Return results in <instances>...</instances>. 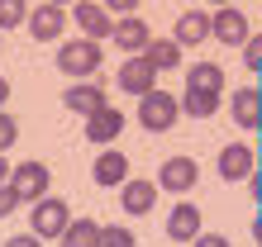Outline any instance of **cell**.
Masks as SVG:
<instances>
[{"instance_id": "obj_1", "label": "cell", "mask_w": 262, "mask_h": 247, "mask_svg": "<svg viewBox=\"0 0 262 247\" xmlns=\"http://www.w3.org/2000/svg\"><path fill=\"white\" fill-rule=\"evenodd\" d=\"M181 114V100L177 95H167V90L152 86L148 95H138V124H143L148 133H162V129H172Z\"/></svg>"}, {"instance_id": "obj_2", "label": "cell", "mask_w": 262, "mask_h": 247, "mask_svg": "<svg viewBox=\"0 0 262 247\" xmlns=\"http://www.w3.org/2000/svg\"><path fill=\"white\" fill-rule=\"evenodd\" d=\"M100 67V38H76L57 48V71L62 76H91Z\"/></svg>"}, {"instance_id": "obj_3", "label": "cell", "mask_w": 262, "mask_h": 247, "mask_svg": "<svg viewBox=\"0 0 262 247\" xmlns=\"http://www.w3.org/2000/svg\"><path fill=\"white\" fill-rule=\"evenodd\" d=\"M48 166L43 162H19L10 171V185H14V195H19V205H34V200H43L48 195Z\"/></svg>"}, {"instance_id": "obj_4", "label": "cell", "mask_w": 262, "mask_h": 247, "mask_svg": "<svg viewBox=\"0 0 262 247\" xmlns=\"http://www.w3.org/2000/svg\"><path fill=\"white\" fill-rule=\"evenodd\" d=\"M72 224V214H67V205L62 200H53V195H43V200H34V233L38 238H62V228Z\"/></svg>"}, {"instance_id": "obj_5", "label": "cell", "mask_w": 262, "mask_h": 247, "mask_svg": "<svg viewBox=\"0 0 262 247\" xmlns=\"http://www.w3.org/2000/svg\"><path fill=\"white\" fill-rule=\"evenodd\" d=\"M115 81H119V90H129V95H148L152 81H158V67L148 62V53H134L124 67L115 71Z\"/></svg>"}, {"instance_id": "obj_6", "label": "cell", "mask_w": 262, "mask_h": 247, "mask_svg": "<svg viewBox=\"0 0 262 247\" xmlns=\"http://www.w3.org/2000/svg\"><path fill=\"white\" fill-rule=\"evenodd\" d=\"M195 181H200V166L191 157H167L162 171H158V185H162V190H172V195H186Z\"/></svg>"}, {"instance_id": "obj_7", "label": "cell", "mask_w": 262, "mask_h": 247, "mask_svg": "<svg viewBox=\"0 0 262 247\" xmlns=\"http://www.w3.org/2000/svg\"><path fill=\"white\" fill-rule=\"evenodd\" d=\"M210 38H220V43H248V19L234 10V5H220L214 10V19H210Z\"/></svg>"}, {"instance_id": "obj_8", "label": "cell", "mask_w": 262, "mask_h": 247, "mask_svg": "<svg viewBox=\"0 0 262 247\" xmlns=\"http://www.w3.org/2000/svg\"><path fill=\"white\" fill-rule=\"evenodd\" d=\"M24 24L34 29V38H38V43H53V38H57V34L67 29V10L48 0V5H34V14H29Z\"/></svg>"}, {"instance_id": "obj_9", "label": "cell", "mask_w": 262, "mask_h": 247, "mask_svg": "<svg viewBox=\"0 0 262 247\" xmlns=\"http://www.w3.org/2000/svg\"><path fill=\"white\" fill-rule=\"evenodd\" d=\"M110 43H115L119 53H143L148 43H152V34H148V24H143V19L124 14V19H119V24L110 29Z\"/></svg>"}, {"instance_id": "obj_10", "label": "cell", "mask_w": 262, "mask_h": 247, "mask_svg": "<svg viewBox=\"0 0 262 247\" xmlns=\"http://www.w3.org/2000/svg\"><path fill=\"white\" fill-rule=\"evenodd\" d=\"M62 105L72 114H81V119H91L96 110H105V90L96 86V81H76V86H67V95H62Z\"/></svg>"}, {"instance_id": "obj_11", "label": "cell", "mask_w": 262, "mask_h": 247, "mask_svg": "<svg viewBox=\"0 0 262 247\" xmlns=\"http://www.w3.org/2000/svg\"><path fill=\"white\" fill-rule=\"evenodd\" d=\"M119 129H124V114L110 110V105H105V110H96V114L86 119V138H91L96 147H110L115 138H119Z\"/></svg>"}, {"instance_id": "obj_12", "label": "cell", "mask_w": 262, "mask_h": 247, "mask_svg": "<svg viewBox=\"0 0 262 247\" xmlns=\"http://www.w3.org/2000/svg\"><path fill=\"white\" fill-rule=\"evenodd\" d=\"M253 171H257V157H253L243 143H229V147L220 152V176H224V181H248Z\"/></svg>"}, {"instance_id": "obj_13", "label": "cell", "mask_w": 262, "mask_h": 247, "mask_svg": "<svg viewBox=\"0 0 262 247\" xmlns=\"http://www.w3.org/2000/svg\"><path fill=\"white\" fill-rule=\"evenodd\" d=\"M195 233H200V209L181 200V205L167 214V238H172V242H191Z\"/></svg>"}, {"instance_id": "obj_14", "label": "cell", "mask_w": 262, "mask_h": 247, "mask_svg": "<svg viewBox=\"0 0 262 247\" xmlns=\"http://www.w3.org/2000/svg\"><path fill=\"white\" fill-rule=\"evenodd\" d=\"M229 110H234V124H243V129H262V95L253 86L234 90V100H229Z\"/></svg>"}, {"instance_id": "obj_15", "label": "cell", "mask_w": 262, "mask_h": 247, "mask_svg": "<svg viewBox=\"0 0 262 247\" xmlns=\"http://www.w3.org/2000/svg\"><path fill=\"white\" fill-rule=\"evenodd\" d=\"M72 19H76V29H81V34L86 38H110V10H105V5H76L72 10Z\"/></svg>"}, {"instance_id": "obj_16", "label": "cell", "mask_w": 262, "mask_h": 247, "mask_svg": "<svg viewBox=\"0 0 262 247\" xmlns=\"http://www.w3.org/2000/svg\"><path fill=\"white\" fill-rule=\"evenodd\" d=\"M177 43H186V48H195V43H205L210 38V14L205 10H186L177 19V34H172Z\"/></svg>"}, {"instance_id": "obj_17", "label": "cell", "mask_w": 262, "mask_h": 247, "mask_svg": "<svg viewBox=\"0 0 262 247\" xmlns=\"http://www.w3.org/2000/svg\"><path fill=\"white\" fill-rule=\"evenodd\" d=\"M158 190H162L158 181H124V195L119 200H124L129 214H148L152 205H158Z\"/></svg>"}, {"instance_id": "obj_18", "label": "cell", "mask_w": 262, "mask_h": 247, "mask_svg": "<svg viewBox=\"0 0 262 247\" xmlns=\"http://www.w3.org/2000/svg\"><path fill=\"white\" fill-rule=\"evenodd\" d=\"M91 176H96V185H124L129 181V157L110 147L105 157H96V171H91Z\"/></svg>"}, {"instance_id": "obj_19", "label": "cell", "mask_w": 262, "mask_h": 247, "mask_svg": "<svg viewBox=\"0 0 262 247\" xmlns=\"http://www.w3.org/2000/svg\"><path fill=\"white\" fill-rule=\"evenodd\" d=\"M62 247H100V224H91V219H72L62 228V238H57Z\"/></svg>"}, {"instance_id": "obj_20", "label": "cell", "mask_w": 262, "mask_h": 247, "mask_svg": "<svg viewBox=\"0 0 262 247\" xmlns=\"http://www.w3.org/2000/svg\"><path fill=\"white\" fill-rule=\"evenodd\" d=\"M143 53H148V62H152L158 71H172V67H181V43H177V38H152Z\"/></svg>"}, {"instance_id": "obj_21", "label": "cell", "mask_w": 262, "mask_h": 247, "mask_svg": "<svg viewBox=\"0 0 262 247\" xmlns=\"http://www.w3.org/2000/svg\"><path fill=\"white\" fill-rule=\"evenodd\" d=\"M181 105H186V114H191V119H210L214 110H220V90H195V86H186Z\"/></svg>"}, {"instance_id": "obj_22", "label": "cell", "mask_w": 262, "mask_h": 247, "mask_svg": "<svg viewBox=\"0 0 262 247\" xmlns=\"http://www.w3.org/2000/svg\"><path fill=\"white\" fill-rule=\"evenodd\" d=\"M186 86L195 90H224V67H214V62H195L186 71Z\"/></svg>"}, {"instance_id": "obj_23", "label": "cell", "mask_w": 262, "mask_h": 247, "mask_svg": "<svg viewBox=\"0 0 262 247\" xmlns=\"http://www.w3.org/2000/svg\"><path fill=\"white\" fill-rule=\"evenodd\" d=\"M29 19V5L24 0H0V29H14Z\"/></svg>"}, {"instance_id": "obj_24", "label": "cell", "mask_w": 262, "mask_h": 247, "mask_svg": "<svg viewBox=\"0 0 262 247\" xmlns=\"http://www.w3.org/2000/svg\"><path fill=\"white\" fill-rule=\"evenodd\" d=\"M100 247H134L129 228H100Z\"/></svg>"}, {"instance_id": "obj_25", "label": "cell", "mask_w": 262, "mask_h": 247, "mask_svg": "<svg viewBox=\"0 0 262 247\" xmlns=\"http://www.w3.org/2000/svg\"><path fill=\"white\" fill-rule=\"evenodd\" d=\"M14 138H19V124H14L5 110H0V152H5V147H14Z\"/></svg>"}, {"instance_id": "obj_26", "label": "cell", "mask_w": 262, "mask_h": 247, "mask_svg": "<svg viewBox=\"0 0 262 247\" xmlns=\"http://www.w3.org/2000/svg\"><path fill=\"white\" fill-rule=\"evenodd\" d=\"M243 62H248V67H253V71L262 67V34H257V38H248V43H243Z\"/></svg>"}, {"instance_id": "obj_27", "label": "cell", "mask_w": 262, "mask_h": 247, "mask_svg": "<svg viewBox=\"0 0 262 247\" xmlns=\"http://www.w3.org/2000/svg\"><path fill=\"white\" fill-rule=\"evenodd\" d=\"M191 247H234V242H229L224 233H195V238H191Z\"/></svg>"}, {"instance_id": "obj_28", "label": "cell", "mask_w": 262, "mask_h": 247, "mask_svg": "<svg viewBox=\"0 0 262 247\" xmlns=\"http://www.w3.org/2000/svg\"><path fill=\"white\" fill-rule=\"evenodd\" d=\"M14 205H19V195H14V185L5 181V185H0V219H5V214H10Z\"/></svg>"}, {"instance_id": "obj_29", "label": "cell", "mask_w": 262, "mask_h": 247, "mask_svg": "<svg viewBox=\"0 0 262 247\" xmlns=\"http://www.w3.org/2000/svg\"><path fill=\"white\" fill-rule=\"evenodd\" d=\"M5 247H43V238L34 233V228H29V233H14V238H10Z\"/></svg>"}, {"instance_id": "obj_30", "label": "cell", "mask_w": 262, "mask_h": 247, "mask_svg": "<svg viewBox=\"0 0 262 247\" xmlns=\"http://www.w3.org/2000/svg\"><path fill=\"white\" fill-rule=\"evenodd\" d=\"M100 5H110L115 14H134L138 5H143V0H100Z\"/></svg>"}, {"instance_id": "obj_31", "label": "cell", "mask_w": 262, "mask_h": 247, "mask_svg": "<svg viewBox=\"0 0 262 247\" xmlns=\"http://www.w3.org/2000/svg\"><path fill=\"white\" fill-rule=\"evenodd\" d=\"M248 185H253V200L262 205V171H253V176H248Z\"/></svg>"}, {"instance_id": "obj_32", "label": "cell", "mask_w": 262, "mask_h": 247, "mask_svg": "<svg viewBox=\"0 0 262 247\" xmlns=\"http://www.w3.org/2000/svg\"><path fill=\"white\" fill-rule=\"evenodd\" d=\"M5 181H10V162L0 157V185H5Z\"/></svg>"}, {"instance_id": "obj_33", "label": "cell", "mask_w": 262, "mask_h": 247, "mask_svg": "<svg viewBox=\"0 0 262 247\" xmlns=\"http://www.w3.org/2000/svg\"><path fill=\"white\" fill-rule=\"evenodd\" d=\"M10 100V81H0V105H5Z\"/></svg>"}, {"instance_id": "obj_34", "label": "cell", "mask_w": 262, "mask_h": 247, "mask_svg": "<svg viewBox=\"0 0 262 247\" xmlns=\"http://www.w3.org/2000/svg\"><path fill=\"white\" fill-rule=\"evenodd\" d=\"M253 238H262V209H257V224H253Z\"/></svg>"}, {"instance_id": "obj_35", "label": "cell", "mask_w": 262, "mask_h": 247, "mask_svg": "<svg viewBox=\"0 0 262 247\" xmlns=\"http://www.w3.org/2000/svg\"><path fill=\"white\" fill-rule=\"evenodd\" d=\"M210 5H229V0H210Z\"/></svg>"}, {"instance_id": "obj_36", "label": "cell", "mask_w": 262, "mask_h": 247, "mask_svg": "<svg viewBox=\"0 0 262 247\" xmlns=\"http://www.w3.org/2000/svg\"><path fill=\"white\" fill-rule=\"evenodd\" d=\"M53 5H67V0H53Z\"/></svg>"}, {"instance_id": "obj_37", "label": "cell", "mask_w": 262, "mask_h": 247, "mask_svg": "<svg viewBox=\"0 0 262 247\" xmlns=\"http://www.w3.org/2000/svg\"><path fill=\"white\" fill-rule=\"evenodd\" d=\"M0 48H5V43H0Z\"/></svg>"}, {"instance_id": "obj_38", "label": "cell", "mask_w": 262, "mask_h": 247, "mask_svg": "<svg viewBox=\"0 0 262 247\" xmlns=\"http://www.w3.org/2000/svg\"><path fill=\"white\" fill-rule=\"evenodd\" d=\"M257 242H262V238H257Z\"/></svg>"}]
</instances>
